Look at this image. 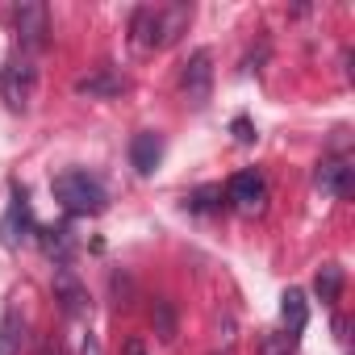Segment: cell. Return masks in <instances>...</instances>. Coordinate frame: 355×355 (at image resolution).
<instances>
[{"label": "cell", "mask_w": 355, "mask_h": 355, "mask_svg": "<svg viewBox=\"0 0 355 355\" xmlns=\"http://www.w3.org/2000/svg\"><path fill=\"white\" fill-rule=\"evenodd\" d=\"M193 9L189 5H167V9H155V5H142L130 21V34H134V46L142 51H155V46H167L175 42V34H180L189 26Z\"/></svg>", "instance_id": "obj_1"}, {"label": "cell", "mask_w": 355, "mask_h": 355, "mask_svg": "<svg viewBox=\"0 0 355 355\" xmlns=\"http://www.w3.org/2000/svg\"><path fill=\"white\" fill-rule=\"evenodd\" d=\"M51 189H55V201L67 214H101L105 201H109L105 184L96 180V175H88V171H63V175H55Z\"/></svg>", "instance_id": "obj_2"}, {"label": "cell", "mask_w": 355, "mask_h": 355, "mask_svg": "<svg viewBox=\"0 0 355 355\" xmlns=\"http://www.w3.org/2000/svg\"><path fill=\"white\" fill-rule=\"evenodd\" d=\"M34 88H38L34 55H26V51L9 55V63L0 67V101H5L13 113H26V109H30V101H34Z\"/></svg>", "instance_id": "obj_3"}, {"label": "cell", "mask_w": 355, "mask_h": 355, "mask_svg": "<svg viewBox=\"0 0 355 355\" xmlns=\"http://www.w3.org/2000/svg\"><path fill=\"white\" fill-rule=\"evenodd\" d=\"M13 30L21 38V51H38L51 34V13L46 5H38V0H21V5H13Z\"/></svg>", "instance_id": "obj_4"}, {"label": "cell", "mask_w": 355, "mask_h": 355, "mask_svg": "<svg viewBox=\"0 0 355 355\" xmlns=\"http://www.w3.org/2000/svg\"><path fill=\"white\" fill-rule=\"evenodd\" d=\"M226 197H230V205H234L239 214H263L268 180H263L259 171H239L234 180H230V189H226Z\"/></svg>", "instance_id": "obj_5"}, {"label": "cell", "mask_w": 355, "mask_h": 355, "mask_svg": "<svg viewBox=\"0 0 355 355\" xmlns=\"http://www.w3.org/2000/svg\"><path fill=\"white\" fill-rule=\"evenodd\" d=\"M30 234H34V218H30L26 193H17L13 205H9V214H5V222H0V243H5L9 251H17L21 243H30Z\"/></svg>", "instance_id": "obj_6"}, {"label": "cell", "mask_w": 355, "mask_h": 355, "mask_svg": "<svg viewBox=\"0 0 355 355\" xmlns=\"http://www.w3.org/2000/svg\"><path fill=\"white\" fill-rule=\"evenodd\" d=\"M351 175H355V167H351V159H326V163H318V171H313V184H318V193H326V197H347L351 193Z\"/></svg>", "instance_id": "obj_7"}, {"label": "cell", "mask_w": 355, "mask_h": 355, "mask_svg": "<svg viewBox=\"0 0 355 355\" xmlns=\"http://www.w3.org/2000/svg\"><path fill=\"white\" fill-rule=\"evenodd\" d=\"M209 63H214L209 51H197V55L189 59L184 76H180V84H184V92H189L193 105H205V101H209V84H214V67H209Z\"/></svg>", "instance_id": "obj_8"}, {"label": "cell", "mask_w": 355, "mask_h": 355, "mask_svg": "<svg viewBox=\"0 0 355 355\" xmlns=\"http://www.w3.org/2000/svg\"><path fill=\"white\" fill-rule=\"evenodd\" d=\"M159 159H163V138L150 134V130L134 134V142H130V163H134V171H138V175H150V171L159 167Z\"/></svg>", "instance_id": "obj_9"}, {"label": "cell", "mask_w": 355, "mask_h": 355, "mask_svg": "<svg viewBox=\"0 0 355 355\" xmlns=\"http://www.w3.org/2000/svg\"><path fill=\"white\" fill-rule=\"evenodd\" d=\"M55 293L63 297V309H67L71 318H80V313L88 309V297H84V288H80V280L71 276L67 263H59V272H55Z\"/></svg>", "instance_id": "obj_10"}, {"label": "cell", "mask_w": 355, "mask_h": 355, "mask_svg": "<svg viewBox=\"0 0 355 355\" xmlns=\"http://www.w3.org/2000/svg\"><path fill=\"white\" fill-rule=\"evenodd\" d=\"M280 318H284V326H288V338H297V334L305 330L309 305H305V293H301V288H288V293L280 297Z\"/></svg>", "instance_id": "obj_11"}, {"label": "cell", "mask_w": 355, "mask_h": 355, "mask_svg": "<svg viewBox=\"0 0 355 355\" xmlns=\"http://www.w3.org/2000/svg\"><path fill=\"white\" fill-rule=\"evenodd\" d=\"M80 92H88V96H113V92H121L125 88V80L113 71V67H101L96 76H88V80H80L76 84Z\"/></svg>", "instance_id": "obj_12"}, {"label": "cell", "mask_w": 355, "mask_h": 355, "mask_svg": "<svg viewBox=\"0 0 355 355\" xmlns=\"http://www.w3.org/2000/svg\"><path fill=\"white\" fill-rule=\"evenodd\" d=\"M21 343H26V326L17 313H5L0 318V355H21Z\"/></svg>", "instance_id": "obj_13"}, {"label": "cell", "mask_w": 355, "mask_h": 355, "mask_svg": "<svg viewBox=\"0 0 355 355\" xmlns=\"http://www.w3.org/2000/svg\"><path fill=\"white\" fill-rule=\"evenodd\" d=\"M313 293H318L322 301H334V297L343 293V268H338V263H326V268L318 272V280H313Z\"/></svg>", "instance_id": "obj_14"}, {"label": "cell", "mask_w": 355, "mask_h": 355, "mask_svg": "<svg viewBox=\"0 0 355 355\" xmlns=\"http://www.w3.org/2000/svg\"><path fill=\"white\" fill-rule=\"evenodd\" d=\"M42 243H46V255H59V263H67V255H71V247H76V243H71V230H67V226L51 230V234H46Z\"/></svg>", "instance_id": "obj_15"}, {"label": "cell", "mask_w": 355, "mask_h": 355, "mask_svg": "<svg viewBox=\"0 0 355 355\" xmlns=\"http://www.w3.org/2000/svg\"><path fill=\"white\" fill-rule=\"evenodd\" d=\"M263 355H293V338L288 334H268L263 338Z\"/></svg>", "instance_id": "obj_16"}, {"label": "cell", "mask_w": 355, "mask_h": 355, "mask_svg": "<svg viewBox=\"0 0 355 355\" xmlns=\"http://www.w3.org/2000/svg\"><path fill=\"white\" fill-rule=\"evenodd\" d=\"M159 338H175V322H171V305L159 301Z\"/></svg>", "instance_id": "obj_17"}, {"label": "cell", "mask_w": 355, "mask_h": 355, "mask_svg": "<svg viewBox=\"0 0 355 355\" xmlns=\"http://www.w3.org/2000/svg\"><path fill=\"white\" fill-rule=\"evenodd\" d=\"M234 138H239V142H251V138H255V134H251V121H247V117H239V121H234Z\"/></svg>", "instance_id": "obj_18"}, {"label": "cell", "mask_w": 355, "mask_h": 355, "mask_svg": "<svg viewBox=\"0 0 355 355\" xmlns=\"http://www.w3.org/2000/svg\"><path fill=\"white\" fill-rule=\"evenodd\" d=\"M125 355H146V347H142V343L134 338V343H125Z\"/></svg>", "instance_id": "obj_19"}, {"label": "cell", "mask_w": 355, "mask_h": 355, "mask_svg": "<svg viewBox=\"0 0 355 355\" xmlns=\"http://www.w3.org/2000/svg\"><path fill=\"white\" fill-rule=\"evenodd\" d=\"M38 355H59V347H55V343H46V347H42Z\"/></svg>", "instance_id": "obj_20"}, {"label": "cell", "mask_w": 355, "mask_h": 355, "mask_svg": "<svg viewBox=\"0 0 355 355\" xmlns=\"http://www.w3.org/2000/svg\"><path fill=\"white\" fill-rule=\"evenodd\" d=\"M218 355H234V351H230V347H226V351H218Z\"/></svg>", "instance_id": "obj_21"}]
</instances>
